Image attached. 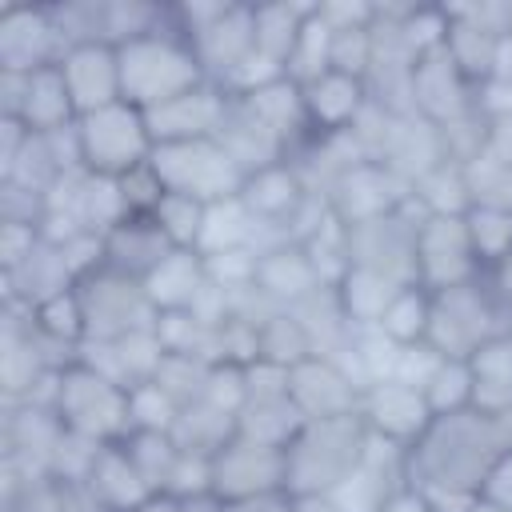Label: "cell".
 Wrapping results in <instances>:
<instances>
[{"mask_svg":"<svg viewBox=\"0 0 512 512\" xmlns=\"http://www.w3.org/2000/svg\"><path fill=\"white\" fill-rule=\"evenodd\" d=\"M512 452V408H464L432 416L424 436L408 448V484L432 512H476L488 472Z\"/></svg>","mask_w":512,"mask_h":512,"instance_id":"cell-1","label":"cell"},{"mask_svg":"<svg viewBox=\"0 0 512 512\" xmlns=\"http://www.w3.org/2000/svg\"><path fill=\"white\" fill-rule=\"evenodd\" d=\"M364 448H368V428H364L360 412L304 420V428L284 448L288 492L292 496H328L364 460Z\"/></svg>","mask_w":512,"mask_h":512,"instance_id":"cell-2","label":"cell"},{"mask_svg":"<svg viewBox=\"0 0 512 512\" xmlns=\"http://www.w3.org/2000/svg\"><path fill=\"white\" fill-rule=\"evenodd\" d=\"M120 88H124V100L136 104L140 112L148 108H160L176 96H184L188 88L204 84V68L192 52V44L176 32L172 24V4H168V24L144 40H132V44H120Z\"/></svg>","mask_w":512,"mask_h":512,"instance_id":"cell-3","label":"cell"},{"mask_svg":"<svg viewBox=\"0 0 512 512\" xmlns=\"http://www.w3.org/2000/svg\"><path fill=\"white\" fill-rule=\"evenodd\" d=\"M512 320L488 292L484 276L432 292V320H428V348L444 360H472L492 340L508 336Z\"/></svg>","mask_w":512,"mask_h":512,"instance_id":"cell-4","label":"cell"},{"mask_svg":"<svg viewBox=\"0 0 512 512\" xmlns=\"http://www.w3.org/2000/svg\"><path fill=\"white\" fill-rule=\"evenodd\" d=\"M76 136H80V164L92 176H128L132 168L152 160V132L148 120L136 104L120 100L108 104L100 112H88L76 120Z\"/></svg>","mask_w":512,"mask_h":512,"instance_id":"cell-5","label":"cell"},{"mask_svg":"<svg viewBox=\"0 0 512 512\" xmlns=\"http://www.w3.org/2000/svg\"><path fill=\"white\" fill-rule=\"evenodd\" d=\"M56 412L68 432H80L96 444H116L132 432L128 420V388L112 384L108 376L92 372L88 364H72L60 372V396Z\"/></svg>","mask_w":512,"mask_h":512,"instance_id":"cell-6","label":"cell"},{"mask_svg":"<svg viewBox=\"0 0 512 512\" xmlns=\"http://www.w3.org/2000/svg\"><path fill=\"white\" fill-rule=\"evenodd\" d=\"M152 168L164 192L192 196L200 204L232 200L244 188V172L216 140H184V144H156Z\"/></svg>","mask_w":512,"mask_h":512,"instance_id":"cell-7","label":"cell"},{"mask_svg":"<svg viewBox=\"0 0 512 512\" xmlns=\"http://www.w3.org/2000/svg\"><path fill=\"white\" fill-rule=\"evenodd\" d=\"M76 296L84 312V340H120V336L156 328V308L144 284L104 264L76 280Z\"/></svg>","mask_w":512,"mask_h":512,"instance_id":"cell-8","label":"cell"},{"mask_svg":"<svg viewBox=\"0 0 512 512\" xmlns=\"http://www.w3.org/2000/svg\"><path fill=\"white\" fill-rule=\"evenodd\" d=\"M428 212L408 200L388 216L348 228V264L372 268L396 284H416V232Z\"/></svg>","mask_w":512,"mask_h":512,"instance_id":"cell-9","label":"cell"},{"mask_svg":"<svg viewBox=\"0 0 512 512\" xmlns=\"http://www.w3.org/2000/svg\"><path fill=\"white\" fill-rule=\"evenodd\" d=\"M464 216H424L420 220V232H416V284L420 288L440 292V288H456V284L484 276Z\"/></svg>","mask_w":512,"mask_h":512,"instance_id":"cell-10","label":"cell"},{"mask_svg":"<svg viewBox=\"0 0 512 512\" xmlns=\"http://www.w3.org/2000/svg\"><path fill=\"white\" fill-rule=\"evenodd\" d=\"M328 208L332 216L352 228V224H364V220H376V216H388L396 212L400 204L412 200V184L400 180L388 164L380 160H360L352 168H344L332 184H328Z\"/></svg>","mask_w":512,"mask_h":512,"instance_id":"cell-11","label":"cell"},{"mask_svg":"<svg viewBox=\"0 0 512 512\" xmlns=\"http://www.w3.org/2000/svg\"><path fill=\"white\" fill-rule=\"evenodd\" d=\"M264 492H288L284 480V452L252 444L244 436H232L216 456H212V496L224 504L264 496Z\"/></svg>","mask_w":512,"mask_h":512,"instance_id":"cell-12","label":"cell"},{"mask_svg":"<svg viewBox=\"0 0 512 512\" xmlns=\"http://www.w3.org/2000/svg\"><path fill=\"white\" fill-rule=\"evenodd\" d=\"M64 52H68V44L56 32V20L48 8L12 4L0 12V72L32 76L40 68L60 64Z\"/></svg>","mask_w":512,"mask_h":512,"instance_id":"cell-13","label":"cell"},{"mask_svg":"<svg viewBox=\"0 0 512 512\" xmlns=\"http://www.w3.org/2000/svg\"><path fill=\"white\" fill-rule=\"evenodd\" d=\"M228 104H232V92H224L220 84L204 80L196 88H188L184 96L160 104V108H148L144 120H148V132H152V144H184V140H216L224 116H228Z\"/></svg>","mask_w":512,"mask_h":512,"instance_id":"cell-14","label":"cell"},{"mask_svg":"<svg viewBox=\"0 0 512 512\" xmlns=\"http://www.w3.org/2000/svg\"><path fill=\"white\" fill-rule=\"evenodd\" d=\"M360 420L372 436L412 448L432 424V408L420 388L400 384V380H376L360 392Z\"/></svg>","mask_w":512,"mask_h":512,"instance_id":"cell-15","label":"cell"},{"mask_svg":"<svg viewBox=\"0 0 512 512\" xmlns=\"http://www.w3.org/2000/svg\"><path fill=\"white\" fill-rule=\"evenodd\" d=\"M360 392L364 388L328 356H308L288 376V396L304 420L352 416V412H360Z\"/></svg>","mask_w":512,"mask_h":512,"instance_id":"cell-16","label":"cell"},{"mask_svg":"<svg viewBox=\"0 0 512 512\" xmlns=\"http://www.w3.org/2000/svg\"><path fill=\"white\" fill-rule=\"evenodd\" d=\"M476 88L460 76V68L448 60L444 48H432L424 56H416L412 64V108L416 116H424L428 124H448L456 116H464L472 108Z\"/></svg>","mask_w":512,"mask_h":512,"instance_id":"cell-17","label":"cell"},{"mask_svg":"<svg viewBox=\"0 0 512 512\" xmlns=\"http://www.w3.org/2000/svg\"><path fill=\"white\" fill-rule=\"evenodd\" d=\"M192 52L212 84H228V76L256 52V12L252 4H228L196 40Z\"/></svg>","mask_w":512,"mask_h":512,"instance_id":"cell-18","label":"cell"},{"mask_svg":"<svg viewBox=\"0 0 512 512\" xmlns=\"http://www.w3.org/2000/svg\"><path fill=\"white\" fill-rule=\"evenodd\" d=\"M60 72H64V84H68L72 104H76L80 116L100 112V108L124 100V88H120V52L112 44H80V48H68L64 60H60Z\"/></svg>","mask_w":512,"mask_h":512,"instance_id":"cell-19","label":"cell"},{"mask_svg":"<svg viewBox=\"0 0 512 512\" xmlns=\"http://www.w3.org/2000/svg\"><path fill=\"white\" fill-rule=\"evenodd\" d=\"M164 344L156 336V328H144V332H132V336H120V340H84L80 344V364H88L92 372L108 376L112 384L120 388H136V384H148L164 360Z\"/></svg>","mask_w":512,"mask_h":512,"instance_id":"cell-20","label":"cell"},{"mask_svg":"<svg viewBox=\"0 0 512 512\" xmlns=\"http://www.w3.org/2000/svg\"><path fill=\"white\" fill-rule=\"evenodd\" d=\"M300 96H304V116H308L312 136L352 132V124L368 108V84L360 76H344V72L316 76L312 84L300 88Z\"/></svg>","mask_w":512,"mask_h":512,"instance_id":"cell-21","label":"cell"},{"mask_svg":"<svg viewBox=\"0 0 512 512\" xmlns=\"http://www.w3.org/2000/svg\"><path fill=\"white\" fill-rule=\"evenodd\" d=\"M100 240H104V268L132 276V280H144L172 252V244L160 232V224L152 220V212H128Z\"/></svg>","mask_w":512,"mask_h":512,"instance_id":"cell-22","label":"cell"},{"mask_svg":"<svg viewBox=\"0 0 512 512\" xmlns=\"http://www.w3.org/2000/svg\"><path fill=\"white\" fill-rule=\"evenodd\" d=\"M256 288L276 304V308H296L300 300H308L312 292L328 288L308 256L304 244H272L260 252L256 260Z\"/></svg>","mask_w":512,"mask_h":512,"instance_id":"cell-23","label":"cell"},{"mask_svg":"<svg viewBox=\"0 0 512 512\" xmlns=\"http://www.w3.org/2000/svg\"><path fill=\"white\" fill-rule=\"evenodd\" d=\"M216 144L236 160V168L244 172V180H248L252 172H260V168H268V164L288 160L284 140H280L240 96H232L228 116H224V124H220V132H216Z\"/></svg>","mask_w":512,"mask_h":512,"instance_id":"cell-24","label":"cell"},{"mask_svg":"<svg viewBox=\"0 0 512 512\" xmlns=\"http://www.w3.org/2000/svg\"><path fill=\"white\" fill-rule=\"evenodd\" d=\"M140 284H144L156 316L160 312H188V308H196V300L208 288V268H204V256L196 248H172Z\"/></svg>","mask_w":512,"mask_h":512,"instance_id":"cell-25","label":"cell"},{"mask_svg":"<svg viewBox=\"0 0 512 512\" xmlns=\"http://www.w3.org/2000/svg\"><path fill=\"white\" fill-rule=\"evenodd\" d=\"M84 484L92 488V496L100 500L104 512H136L140 504H148L152 496H160V492L148 488V480L140 476V468L132 464V456L124 452L120 440L116 444H104L96 452V464H92V472H88Z\"/></svg>","mask_w":512,"mask_h":512,"instance_id":"cell-26","label":"cell"},{"mask_svg":"<svg viewBox=\"0 0 512 512\" xmlns=\"http://www.w3.org/2000/svg\"><path fill=\"white\" fill-rule=\"evenodd\" d=\"M16 120L32 132V136H52V132H64L80 120L76 104H72V92L64 84V72L60 64L52 68H40L24 80V96H20V112Z\"/></svg>","mask_w":512,"mask_h":512,"instance_id":"cell-27","label":"cell"},{"mask_svg":"<svg viewBox=\"0 0 512 512\" xmlns=\"http://www.w3.org/2000/svg\"><path fill=\"white\" fill-rule=\"evenodd\" d=\"M448 12V36H444V52L448 60L460 68V76L480 88L488 76H492V52H496V40L504 32H492L484 28L480 20H472L464 8H444Z\"/></svg>","mask_w":512,"mask_h":512,"instance_id":"cell-28","label":"cell"},{"mask_svg":"<svg viewBox=\"0 0 512 512\" xmlns=\"http://www.w3.org/2000/svg\"><path fill=\"white\" fill-rule=\"evenodd\" d=\"M404 284L372 272V268H360V264H348V272L336 280V300L348 316L352 328H376L384 308L392 304V296L400 292Z\"/></svg>","mask_w":512,"mask_h":512,"instance_id":"cell-29","label":"cell"},{"mask_svg":"<svg viewBox=\"0 0 512 512\" xmlns=\"http://www.w3.org/2000/svg\"><path fill=\"white\" fill-rule=\"evenodd\" d=\"M304 428L300 408L292 404V396H276V400H248L236 416V436L264 444V448H288L292 436Z\"/></svg>","mask_w":512,"mask_h":512,"instance_id":"cell-30","label":"cell"},{"mask_svg":"<svg viewBox=\"0 0 512 512\" xmlns=\"http://www.w3.org/2000/svg\"><path fill=\"white\" fill-rule=\"evenodd\" d=\"M256 216L248 212V204L240 196L232 200H216L204 212V232L196 252L200 256H220V252H236V248H256Z\"/></svg>","mask_w":512,"mask_h":512,"instance_id":"cell-31","label":"cell"},{"mask_svg":"<svg viewBox=\"0 0 512 512\" xmlns=\"http://www.w3.org/2000/svg\"><path fill=\"white\" fill-rule=\"evenodd\" d=\"M232 436H236V416L220 412L208 400H196V404L180 408L176 428H172L176 448L180 452H200V456H216Z\"/></svg>","mask_w":512,"mask_h":512,"instance_id":"cell-32","label":"cell"},{"mask_svg":"<svg viewBox=\"0 0 512 512\" xmlns=\"http://www.w3.org/2000/svg\"><path fill=\"white\" fill-rule=\"evenodd\" d=\"M252 12H256V52L284 64L288 72V56L300 40L304 20L316 12V4H252Z\"/></svg>","mask_w":512,"mask_h":512,"instance_id":"cell-33","label":"cell"},{"mask_svg":"<svg viewBox=\"0 0 512 512\" xmlns=\"http://www.w3.org/2000/svg\"><path fill=\"white\" fill-rule=\"evenodd\" d=\"M412 200L428 212V216H464L472 208V188H468V172L464 164H436L432 172H424L412 184Z\"/></svg>","mask_w":512,"mask_h":512,"instance_id":"cell-34","label":"cell"},{"mask_svg":"<svg viewBox=\"0 0 512 512\" xmlns=\"http://www.w3.org/2000/svg\"><path fill=\"white\" fill-rule=\"evenodd\" d=\"M428 320H432V292L420 284H404L392 304L384 308L376 332H384L392 344L408 348V344H424L428 340Z\"/></svg>","mask_w":512,"mask_h":512,"instance_id":"cell-35","label":"cell"},{"mask_svg":"<svg viewBox=\"0 0 512 512\" xmlns=\"http://www.w3.org/2000/svg\"><path fill=\"white\" fill-rule=\"evenodd\" d=\"M432 416H448V412H464L476 404V372L472 360H440L436 372L428 376V384L420 388Z\"/></svg>","mask_w":512,"mask_h":512,"instance_id":"cell-36","label":"cell"},{"mask_svg":"<svg viewBox=\"0 0 512 512\" xmlns=\"http://www.w3.org/2000/svg\"><path fill=\"white\" fill-rule=\"evenodd\" d=\"M120 444L132 456V464L140 468V476L148 480V488L152 492H164L168 488V476L176 468V456H180L172 432H140V428H132Z\"/></svg>","mask_w":512,"mask_h":512,"instance_id":"cell-37","label":"cell"},{"mask_svg":"<svg viewBox=\"0 0 512 512\" xmlns=\"http://www.w3.org/2000/svg\"><path fill=\"white\" fill-rule=\"evenodd\" d=\"M324 72H332V28L324 24V16H320V8L304 20V28H300V40H296V48H292V56H288V80H296L300 88L304 84H312L316 76H324Z\"/></svg>","mask_w":512,"mask_h":512,"instance_id":"cell-38","label":"cell"},{"mask_svg":"<svg viewBox=\"0 0 512 512\" xmlns=\"http://www.w3.org/2000/svg\"><path fill=\"white\" fill-rule=\"evenodd\" d=\"M464 220H468V236H472L476 260H480V268L488 272V268L512 248V208L472 204Z\"/></svg>","mask_w":512,"mask_h":512,"instance_id":"cell-39","label":"cell"},{"mask_svg":"<svg viewBox=\"0 0 512 512\" xmlns=\"http://www.w3.org/2000/svg\"><path fill=\"white\" fill-rule=\"evenodd\" d=\"M204 212H208V204L180 196V192H164L160 204L152 208V220L160 224V232L168 236L172 248H196L200 232H204Z\"/></svg>","mask_w":512,"mask_h":512,"instance_id":"cell-40","label":"cell"},{"mask_svg":"<svg viewBox=\"0 0 512 512\" xmlns=\"http://www.w3.org/2000/svg\"><path fill=\"white\" fill-rule=\"evenodd\" d=\"M312 356V344L300 328V320L280 308L272 312L264 324H260V360H272V364H284V368H296L300 360Z\"/></svg>","mask_w":512,"mask_h":512,"instance_id":"cell-41","label":"cell"},{"mask_svg":"<svg viewBox=\"0 0 512 512\" xmlns=\"http://www.w3.org/2000/svg\"><path fill=\"white\" fill-rule=\"evenodd\" d=\"M48 12H52L56 32L64 36L68 48H80V44H108V4L76 0V4H52Z\"/></svg>","mask_w":512,"mask_h":512,"instance_id":"cell-42","label":"cell"},{"mask_svg":"<svg viewBox=\"0 0 512 512\" xmlns=\"http://www.w3.org/2000/svg\"><path fill=\"white\" fill-rule=\"evenodd\" d=\"M32 320L44 336H52L56 344H68V348H80L84 344V312H80V296H76V284L68 292H56L48 296L44 304L32 308Z\"/></svg>","mask_w":512,"mask_h":512,"instance_id":"cell-43","label":"cell"},{"mask_svg":"<svg viewBox=\"0 0 512 512\" xmlns=\"http://www.w3.org/2000/svg\"><path fill=\"white\" fill-rule=\"evenodd\" d=\"M208 372H212V364L208 360H200V356H176V352H168L164 360H160V368H156V384L180 404V408H188V404H196V400H204V388H208Z\"/></svg>","mask_w":512,"mask_h":512,"instance_id":"cell-44","label":"cell"},{"mask_svg":"<svg viewBox=\"0 0 512 512\" xmlns=\"http://www.w3.org/2000/svg\"><path fill=\"white\" fill-rule=\"evenodd\" d=\"M176 416H180V404L156 380L128 388V420H132V428H140V432H172Z\"/></svg>","mask_w":512,"mask_h":512,"instance_id":"cell-45","label":"cell"},{"mask_svg":"<svg viewBox=\"0 0 512 512\" xmlns=\"http://www.w3.org/2000/svg\"><path fill=\"white\" fill-rule=\"evenodd\" d=\"M372 68V24L368 28H336L332 32V72L368 76Z\"/></svg>","mask_w":512,"mask_h":512,"instance_id":"cell-46","label":"cell"},{"mask_svg":"<svg viewBox=\"0 0 512 512\" xmlns=\"http://www.w3.org/2000/svg\"><path fill=\"white\" fill-rule=\"evenodd\" d=\"M204 400H208V404H216V408H220V412H228V416H240V408L248 404L244 364H232V360L212 364V372H208V388H204Z\"/></svg>","mask_w":512,"mask_h":512,"instance_id":"cell-47","label":"cell"},{"mask_svg":"<svg viewBox=\"0 0 512 512\" xmlns=\"http://www.w3.org/2000/svg\"><path fill=\"white\" fill-rule=\"evenodd\" d=\"M204 492H212V456L180 452V456H176V468H172V476H168L164 496L188 500V496H204Z\"/></svg>","mask_w":512,"mask_h":512,"instance_id":"cell-48","label":"cell"},{"mask_svg":"<svg viewBox=\"0 0 512 512\" xmlns=\"http://www.w3.org/2000/svg\"><path fill=\"white\" fill-rule=\"evenodd\" d=\"M120 192L128 200V212H152L160 204V196H164V184H160L152 160L140 164V168H132L128 176H120Z\"/></svg>","mask_w":512,"mask_h":512,"instance_id":"cell-49","label":"cell"},{"mask_svg":"<svg viewBox=\"0 0 512 512\" xmlns=\"http://www.w3.org/2000/svg\"><path fill=\"white\" fill-rule=\"evenodd\" d=\"M288 376H292V368L272 364V360H252V364H244L248 400H276V396H288Z\"/></svg>","mask_w":512,"mask_h":512,"instance_id":"cell-50","label":"cell"},{"mask_svg":"<svg viewBox=\"0 0 512 512\" xmlns=\"http://www.w3.org/2000/svg\"><path fill=\"white\" fill-rule=\"evenodd\" d=\"M36 244H40V228H32V224H4L0 220V264H4V272L20 268L36 252Z\"/></svg>","mask_w":512,"mask_h":512,"instance_id":"cell-51","label":"cell"},{"mask_svg":"<svg viewBox=\"0 0 512 512\" xmlns=\"http://www.w3.org/2000/svg\"><path fill=\"white\" fill-rule=\"evenodd\" d=\"M480 504H488L496 512H512V452L500 456V464L488 472L484 492H480Z\"/></svg>","mask_w":512,"mask_h":512,"instance_id":"cell-52","label":"cell"},{"mask_svg":"<svg viewBox=\"0 0 512 512\" xmlns=\"http://www.w3.org/2000/svg\"><path fill=\"white\" fill-rule=\"evenodd\" d=\"M484 284H488V292L496 296V304L512 316V248H508V252H504L488 272H484Z\"/></svg>","mask_w":512,"mask_h":512,"instance_id":"cell-53","label":"cell"},{"mask_svg":"<svg viewBox=\"0 0 512 512\" xmlns=\"http://www.w3.org/2000/svg\"><path fill=\"white\" fill-rule=\"evenodd\" d=\"M224 512H292V492H264V496L232 500L224 504Z\"/></svg>","mask_w":512,"mask_h":512,"instance_id":"cell-54","label":"cell"},{"mask_svg":"<svg viewBox=\"0 0 512 512\" xmlns=\"http://www.w3.org/2000/svg\"><path fill=\"white\" fill-rule=\"evenodd\" d=\"M376 512H432V504H428V500H424V496L404 480V484H400V488H396V492H392Z\"/></svg>","mask_w":512,"mask_h":512,"instance_id":"cell-55","label":"cell"},{"mask_svg":"<svg viewBox=\"0 0 512 512\" xmlns=\"http://www.w3.org/2000/svg\"><path fill=\"white\" fill-rule=\"evenodd\" d=\"M488 80L512 88V32H504V36L496 40V52H492V76H488Z\"/></svg>","mask_w":512,"mask_h":512,"instance_id":"cell-56","label":"cell"},{"mask_svg":"<svg viewBox=\"0 0 512 512\" xmlns=\"http://www.w3.org/2000/svg\"><path fill=\"white\" fill-rule=\"evenodd\" d=\"M292 512H340L332 496H292Z\"/></svg>","mask_w":512,"mask_h":512,"instance_id":"cell-57","label":"cell"},{"mask_svg":"<svg viewBox=\"0 0 512 512\" xmlns=\"http://www.w3.org/2000/svg\"><path fill=\"white\" fill-rule=\"evenodd\" d=\"M176 504H180V512H224V500L212 496V492H204V496H188V500H176Z\"/></svg>","mask_w":512,"mask_h":512,"instance_id":"cell-58","label":"cell"},{"mask_svg":"<svg viewBox=\"0 0 512 512\" xmlns=\"http://www.w3.org/2000/svg\"><path fill=\"white\" fill-rule=\"evenodd\" d=\"M136 512H180V504H176V496H164V492H160V496H152L148 504H140Z\"/></svg>","mask_w":512,"mask_h":512,"instance_id":"cell-59","label":"cell"},{"mask_svg":"<svg viewBox=\"0 0 512 512\" xmlns=\"http://www.w3.org/2000/svg\"><path fill=\"white\" fill-rule=\"evenodd\" d=\"M508 32H512V0H508Z\"/></svg>","mask_w":512,"mask_h":512,"instance_id":"cell-60","label":"cell"}]
</instances>
